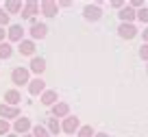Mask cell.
Instances as JSON below:
<instances>
[{
    "label": "cell",
    "instance_id": "obj_25",
    "mask_svg": "<svg viewBox=\"0 0 148 137\" xmlns=\"http://www.w3.org/2000/svg\"><path fill=\"white\" fill-rule=\"evenodd\" d=\"M137 20H142V22H148V9H146V7L137 11Z\"/></svg>",
    "mask_w": 148,
    "mask_h": 137
},
{
    "label": "cell",
    "instance_id": "obj_14",
    "mask_svg": "<svg viewBox=\"0 0 148 137\" xmlns=\"http://www.w3.org/2000/svg\"><path fill=\"white\" fill-rule=\"evenodd\" d=\"M68 113H70V107L65 105V102H57V105L52 107V115H55V118H68Z\"/></svg>",
    "mask_w": 148,
    "mask_h": 137
},
{
    "label": "cell",
    "instance_id": "obj_19",
    "mask_svg": "<svg viewBox=\"0 0 148 137\" xmlns=\"http://www.w3.org/2000/svg\"><path fill=\"white\" fill-rule=\"evenodd\" d=\"M61 131V124L57 122V118H48V133L50 135H57Z\"/></svg>",
    "mask_w": 148,
    "mask_h": 137
},
{
    "label": "cell",
    "instance_id": "obj_12",
    "mask_svg": "<svg viewBox=\"0 0 148 137\" xmlns=\"http://www.w3.org/2000/svg\"><path fill=\"white\" fill-rule=\"evenodd\" d=\"M42 13L46 15V18L57 15V2H52V0H44V2H42Z\"/></svg>",
    "mask_w": 148,
    "mask_h": 137
},
{
    "label": "cell",
    "instance_id": "obj_22",
    "mask_svg": "<svg viewBox=\"0 0 148 137\" xmlns=\"http://www.w3.org/2000/svg\"><path fill=\"white\" fill-rule=\"evenodd\" d=\"M79 137H94V128L92 126H81L79 128Z\"/></svg>",
    "mask_w": 148,
    "mask_h": 137
},
{
    "label": "cell",
    "instance_id": "obj_31",
    "mask_svg": "<svg viewBox=\"0 0 148 137\" xmlns=\"http://www.w3.org/2000/svg\"><path fill=\"white\" fill-rule=\"evenodd\" d=\"M7 137H18V135H7Z\"/></svg>",
    "mask_w": 148,
    "mask_h": 137
},
{
    "label": "cell",
    "instance_id": "obj_30",
    "mask_svg": "<svg viewBox=\"0 0 148 137\" xmlns=\"http://www.w3.org/2000/svg\"><path fill=\"white\" fill-rule=\"evenodd\" d=\"M94 137H109V135H105V133H98V135H94Z\"/></svg>",
    "mask_w": 148,
    "mask_h": 137
},
{
    "label": "cell",
    "instance_id": "obj_6",
    "mask_svg": "<svg viewBox=\"0 0 148 137\" xmlns=\"http://www.w3.org/2000/svg\"><path fill=\"white\" fill-rule=\"evenodd\" d=\"M46 33H48V26H46V24H37V22L31 24V37H33V39H44V37H46Z\"/></svg>",
    "mask_w": 148,
    "mask_h": 137
},
{
    "label": "cell",
    "instance_id": "obj_32",
    "mask_svg": "<svg viewBox=\"0 0 148 137\" xmlns=\"http://www.w3.org/2000/svg\"><path fill=\"white\" fill-rule=\"evenodd\" d=\"M22 137H31V135H22Z\"/></svg>",
    "mask_w": 148,
    "mask_h": 137
},
{
    "label": "cell",
    "instance_id": "obj_13",
    "mask_svg": "<svg viewBox=\"0 0 148 137\" xmlns=\"http://www.w3.org/2000/svg\"><path fill=\"white\" fill-rule=\"evenodd\" d=\"M13 128H15V133L24 135V133L31 128V120H28V118H18V120H15V124H13Z\"/></svg>",
    "mask_w": 148,
    "mask_h": 137
},
{
    "label": "cell",
    "instance_id": "obj_2",
    "mask_svg": "<svg viewBox=\"0 0 148 137\" xmlns=\"http://www.w3.org/2000/svg\"><path fill=\"white\" fill-rule=\"evenodd\" d=\"M44 91H46V83H44L39 76L33 78V81L28 83V94H31V96H39V94H44Z\"/></svg>",
    "mask_w": 148,
    "mask_h": 137
},
{
    "label": "cell",
    "instance_id": "obj_4",
    "mask_svg": "<svg viewBox=\"0 0 148 137\" xmlns=\"http://www.w3.org/2000/svg\"><path fill=\"white\" fill-rule=\"evenodd\" d=\"M118 35L122 37V39H133L135 35H137V28L133 26V24H120V28H118Z\"/></svg>",
    "mask_w": 148,
    "mask_h": 137
},
{
    "label": "cell",
    "instance_id": "obj_16",
    "mask_svg": "<svg viewBox=\"0 0 148 137\" xmlns=\"http://www.w3.org/2000/svg\"><path fill=\"white\" fill-rule=\"evenodd\" d=\"M31 70L35 74H42L44 70H46V61L42 59V57H33V61H31Z\"/></svg>",
    "mask_w": 148,
    "mask_h": 137
},
{
    "label": "cell",
    "instance_id": "obj_29",
    "mask_svg": "<svg viewBox=\"0 0 148 137\" xmlns=\"http://www.w3.org/2000/svg\"><path fill=\"white\" fill-rule=\"evenodd\" d=\"M144 41H146V44H148V28H146V31H144Z\"/></svg>",
    "mask_w": 148,
    "mask_h": 137
},
{
    "label": "cell",
    "instance_id": "obj_24",
    "mask_svg": "<svg viewBox=\"0 0 148 137\" xmlns=\"http://www.w3.org/2000/svg\"><path fill=\"white\" fill-rule=\"evenodd\" d=\"M5 24H9V13L5 9H0V26H5Z\"/></svg>",
    "mask_w": 148,
    "mask_h": 137
},
{
    "label": "cell",
    "instance_id": "obj_11",
    "mask_svg": "<svg viewBox=\"0 0 148 137\" xmlns=\"http://www.w3.org/2000/svg\"><path fill=\"white\" fill-rule=\"evenodd\" d=\"M7 35H9V39H11V41H22L24 28L20 26V24H13V26H9V31H7Z\"/></svg>",
    "mask_w": 148,
    "mask_h": 137
},
{
    "label": "cell",
    "instance_id": "obj_21",
    "mask_svg": "<svg viewBox=\"0 0 148 137\" xmlns=\"http://www.w3.org/2000/svg\"><path fill=\"white\" fill-rule=\"evenodd\" d=\"M33 137H50V133H48L46 126L37 124V126H33Z\"/></svg>",
    "mask_w": 148,
    "mask_h": 137
},
{
    "label": "cell",
    "instance_id": "obj_8",
    "mask_svg": "<svg viewBox=\"0 0 148 137\" xmlns=\"http://www.w3.org/2000/svg\"><path fill=\"white\" fill-rule=\"evenodd\" d=\"M135 18H137V11H133V7H122L120 9V20L124 24H131Z\"/></svg>",
    "mask_w": 148,
    "mask_h": 137
},
{
    "label": "cell",
    "instance_id": "obj_5",
    "mask_svg": "<svg viewBox=\"0 0 148 137\" xmlns=\"http://www.w3.org/2000/svg\"><path fill=\"white\" fill-rule=\"evenodd\" d=\"M61 131H65L68 135H72V133H76L79 131V118H65L63 120V124H61Z\"/></svg>",
    "mask_w": 148,
    "mask_h": 137
},
{
    "label": "cell",
    "instance_id": "obj_1",
    "mask_svg": "<svg viewBox=\"0 0 148 137\" xmlns=\"http://www.w3.org/2000/svg\"><path fill=\"white\" fill-rule=\"evenodd\" d=\"M11 81H13V85H18V87L28 85V83H31V78H28V70L26 68H15L13 72H11Z\"/></svg>",
    "mask_w": 148,
    "mask_h": 137
},
{
    "label": "cell",
    "instance_id": "obj_7",
    "mask_svg": "<svg viewBox=\"0 0 148 137\" xmlns=\"http://www.w3.org/2000/svg\"><path fill=\"white\" fill-rule=\"evenodd\" d=\"M0 118H20V109L18 107H9V105H0Z\"/></svg>",
    "mask_w": 148,
    "mask_h": 137
},
{
    "label": "cell",
    "instance_id": "obj_10",
    "mask_svg": "<svg viewBox=\"0 0 148 137\" xmlns=\"http://www.w3.org/2000/svg\"><path fill=\"white\" fill-rule=\"evenodd\" d=\"M20 100H22V96H20V91H18V89H9V91L5 94V102H7L9 107H18Z\"/></svg>",
    "mask_w": 148,
    "mask_h": 137
},
{
    "label": "cell",
    "instance_id": "obj_3",
    "mask_svg": "<svg viewBox=\"0 0 148 137\" xmlns=\"http://www.w3.org/2000/svg\"><path fill=\"white\" fill-rule=\"evenodd\" d=\"M83 13H85V20H89V22H98L100 15H102V11H100L98 5H87L83 9Z\"/></svg>",
    "mask_w": 148,
    "mask_h": 137
},
{
    "label": "cell",
    "instance_id": "obj_20",
    "mask_svg": "<svg viewBox=\"0 0 148 137\" xmlns=\"http://www.w3.org/2000/svg\"><path fill=\"white\" fill-rule=\"evenodd\" d=\"M5 11L7 13H18V11H22V5L15 2V0H9V2L5 5Z\"/></svg>",
    "mask_w": 148,
    "mask_h": 137
},
{
    "label": "cell",
    "instance_id": "obj_9",
    "mask_svg": "<svg viewBox=\"0 0 148 137\" xmlns=\"http://www.w3.org/2000/svg\"><path fill=\"white\" fill-rule=\"evenodd\" d=\"M18 50H20V55L31 57L33 52H35V44H33L31 39H22V41H20V46H18Z\"/></svg>",
    "mask_w": 148,
    "mask_h": 137
},
{
    "label": "cell",
    "instance_id": "obj_23",
    "mask_svg": "<svg viewBox=\"0 0 148 137\" xmlns=\"http://www.w3.org/2000/svg\"><path fill=\"white\" fill-rule=\"evenodd\" d=\"M7 133H9V122L0 118V135H7Z\"/></svg>",
    "mask_w": 148,
    "mask_h": 137
},
{
    "label": "cell",
    "instance_id": "obj_17",
    "mask_svg": "<svg viewBox=\"0 0 148 137\" xmlns=\"http://www.w3.org/2000/svg\"><path fill=\"white\" fill-rule=\"evenodd\" d=\"M37 9H39V5H37L35 0H31V2H26V7L22 9V15L24 18H33V15L37 13Z\"/></svg>",
    "mask_w": 148,
    "mask_h": 137
},
{
    "label": "cell",
    "instance_id": "obj_15",
    "mask_svg": "<svg viewBox=\"0 0 148 137\" xmlns=\"http://www.w3.org/2000/svg\"><path fill=\"white\" fill-rule=\"evenodd\" d=\"M42 102L46 107H55L57 105V91H52V89L44 91V94H42Z\"/></svg>",
    "mask_w": 148,
    "mask_h": 137
},
{
    "label": "cell",
    "instance_id": "obj_26",
    "mask_svg": "<svg viewBox=\"0 0 148 137\" xmlns=\"http://www.w3.org/2000/svg\"><path fill=\"white\" fill-rule=\"evenodd\" d=\"M139 57L148 61V44H142V48H139Z\"/></svg>",
    "mask_w": 148,
    "mask_h": 137
},
{
    "label": "cell",
    "instance_id": "obj_18",
    "mask_svg": "<svg viewBox=\"0 0 148 137\" xmlns=\"http://www.w3.org/2000/svg\"><path fill=\"white\" fill-rule=\"evenodd\" d=\"M13 55V48H11V44H0V59H9V57Z\"/></svg>",
    "mask_w": 148,
    "mask_h": 137
},
{
    "label": "cell",
    "instance_id": "obj_28",
    "mask_svg": "<svg viewBox=\"0 0 148 137\" xmlns=\"http://www.w3.org/2000/svg\"><path fill=\"white\" fill-rule=\"evenodd\" d=\"M2 39H5V28L0 26V44H2Z\"/></svg>",
    "mask_w": 148,
    "mask_h": 137
},
{
    "label": "cell",
    "instance_id": "obj_27",
    "mask_svg": "<svg viewBox=\"0 0 148 137\" xmlns=\"http://www.w3.org/2000/svg\"><path fill=\"white\" fill-rule=\"evenodd\" d=\"M131 7H142V0H131Z\"/></svg>",
    "mask_w": 148,
    "mask_h": 137
}]
</instances>
